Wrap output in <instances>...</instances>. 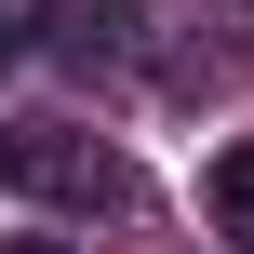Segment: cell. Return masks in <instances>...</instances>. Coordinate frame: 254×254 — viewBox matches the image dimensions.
I'll list each match as a JSON object with an SVG mask.
<instances>
[{
	"label": "cell",
	"mask_w": 254,
	"mask_h": 254,
	"mask_svg": "<svg viewBox=\"0 0 254 254\" xmlns=\"http://www.w3.org/2000/svg\"><path fill=\"white\" fill-rule=\"evenodd\" d=\"M201 214H214V241H228V254H254V134H241V147H214Z\"/></svg>",
	"instance_id": "7a4b0ae2"
},
{
	"label": "cell",
	"mask_w": 254,
	"mask_h": 254,
	"mask_svg": "<svg viewBox=\"0 0 254 254\" xmlns=\"http://www.w3.org/2000/svg\"><path fill=\"white\" fill-rule=\"evenodd\" d=\"M13 254H54V241H13Z\"/></svg>",
	"instance_id": "277c9868"
},
{
	"label": "cell",
	"mask_w": 254,
	"mask_h": 254,
	"mask_svg": "<svg viewBox=\"0 0 254 254\" xmlns=\"http://www.w3.org/2000/svg\"><path fill=\"white\" fill-rule=\"evenodd\" d=\"M0 67H13V0H0Z\"/></svg>",
	"instance_id": "3957f363"
},
{
	"label": "cell",
	"mask_w": 254,
	"mask_h": 254,
	"mask_svg": "<svg viewBox=\"0 0 254 254\" xmlns=\"http://www.w3.org/2000/svg\"><path fill=\"white\" fill-rule=\"evenodd\" d=\"M0 188H40V201H67V214H121V201H134V174H121L94 134H0Z\"/></svg>",
	"instance_id": "6da1fadb"
}]
</instances>
